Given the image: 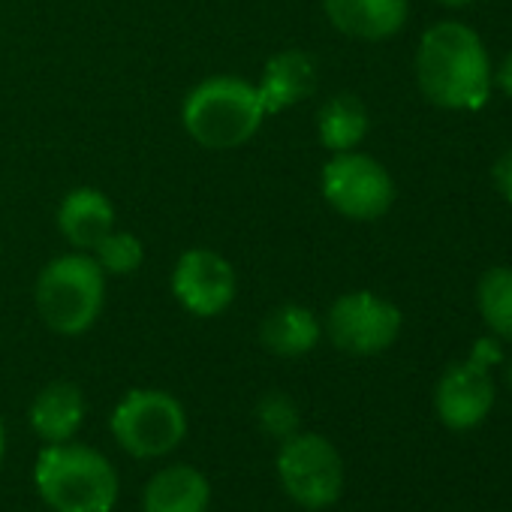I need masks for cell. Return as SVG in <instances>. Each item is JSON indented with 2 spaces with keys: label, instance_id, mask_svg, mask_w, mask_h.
<instances>
[{
  "label": "cell",
  "instance_id": "1",
  "mask_svg": "<svg viewBox=\"0 0 512 512\" xmlns=\"http://www.w3.org/2000/svg\"><path fill=\"white\" fill-rule=\"evenodd\" d=\"M422 97L446 112H476L494 91V67L479 34L461 22H437L416 49Z\"/></svg>",
  "mask_w": 512,
  "mask_h": 512
},
{
  "label": "cell",
  "instance_id": "2",
  "mask_svg": "<svg viewBox=\"0 0 512 512\" xmlns=\"http://www.w3.org/2000/svg\"><path fill=\"white\" fill-rule=\"evenodd\" d=\"M34 485L52 512H112L121 494L115 464L88 443H46L34 464Z\"/></svg>",
  "mask_w": 512,
  "mask_h": 512
},
{
  "label": "cell",
  "instance_id": "3",
  "mask_svg": "<svg viewBox=\"0 0 512 512\" xmlns=\"http://www.w3.org/2000/svg\"><path fill=\"white\" fill-rule=\"evenodd\" d=\"M266 118L256 85L238 76H208L181 103V124L205 151L241 148L260 133Z\"/></svg>",
  "mask_w": 512,
  "mask_h": 512
},
{
  "label": "cell",
  "instance_id": "4",
  "mask_svg": "<svg viewBox=\"0 0 512 512\" xmlns=\"http://www.w3.org/2000/svg\"><path fill=\"white\" fill-rule=\"evenodd\" d=\"M34 302L40 320L64 338L85 335L103 314L106 305V275L91 253L73 250L55 256L43 266Z\"/></svg>",
  "mask_w": 512,
  "mask_h": 512
},
{
  "label": "cell",
  "instance_id": "5",
  "mask_svg": "<svg viewBox=\"0 0 512 512\" xmlns=\"http://www.w3.org/2000/svg\"><path fill=\"white\" fill-rule=\"evenodd\" d=\"M115 443L133 458H163L187 437L184 404L163 389H130L112 410Z\"/></svg>",
  "mask_w": 512,
  "mask_h": 512
},
{
  "label": "cell",
  "instance_id": "6",
  "mask_svg": "<svg viewBox=\"0 0 512 512\" xmlns=\"http://www.w3.org/2000/svg\"><path fill=\"white\" fill-rule=\"evenodd\" d=\"M278 479L287 497L305 509H326L344 491V458L323 434L296 431L281 440Z\"/></svg>",
  "mask_w": 512,
  "mask_h": 512
},
{
  "label": "cell",
  "instance_id": "7",
  "mask_svg": "<svg viewBox=\"0 0 512 512\" xmlns=\"http://www.w3.org/2000/svg\"><path fill=\"white\" fill-rule=\"evenodd\" d=\"M323 199L347 220H380L395 202V181L389 169L362 154V151H341L332 154L320 172Z\"/></svg>",
  "mask_w": 512,
  "mask_h": 512
},
{
  "label": "cell",
  "instance_id": "8",
  "mask_svg": "<svg viewBox=\"0 0 512 512\" xmlns=\"http://www.w3.org/2000/svg\"><path fill=\"white\" fill-rule=\"evenodd\" d=\"M404 317L398 305L371 293L353 290L332 302L326 314L329 341L350 356H377L389 350L401 335Z\"/></svg>",
  "mask_w": 512,
  "mask_h": 512
},
{
  "label": "cell",
  "instance_id": "9",
  "mask_svg": "<svg viewBox=\"0 0 512 512\" xmlns=\"http://www.w3.org/2000/svg\"><path fill=\"white\" fill-rule=\"evenodd\" d=\"M175 302L199 320L220 317L232 302L238 290L235 269L226 256L208 247H190L178 256V263L169 278Z\"/></svg>",
  "mask_w": 512,
  "mask_h": 512
},
{
  "label": "cell",
  "instance_id": "10",
  "mask_svg": "<svg viewBox=\"0 0 512 512\" xmlns=\"http://www.w3.org/2000/svg\"><path fill=\"white\" fill-rule=\"evenodd\" d=\"M434 407L449 431L476 428L494 407V380L488 365H479L476 359L449 365L437 380Z\"/></svg>",
  "mask_w": 512,
  "mask_h": 512
},
{
  "label": "cell",
  "instance_id": "11",
  "mask_svg": "<svg viewBox=\"0 0 512 512\" xmlns=\"http://www.w3.org/2000/svg\"><path fill=\"white\" fill-rule=\"evenodd\" d=\"M253 85L263 100L266 115H281L305 103L317 91V64L302 49H284L266 61L260 82Z\"/></svg>",
  "mask_w": 512,
  "mask_h": 512
},
{
  "label": "cell",
  "instance_id": "12",
  "mask_svg": "<svg viewBox=\"0 0 512 512\" xmlns=\"http://www.w3.org/2000/svg\"><path fill=\"white\" fill-rule=\"evenodd\" d=\"M329 22L353 40L380 43L395 37L407 22V0H323Z\"/></svg>",
  "mask_w": 512,
  "mask_h": 512
},
{
  "label": "cell",
  "instance_id": "13",
  "mask_svg": "<svg viewBox=\"0 0 512 512\" xmlns=\"http://www.w3.org/2000/svg\"><path fill=\"white\" fill-rule=\"evenodd\" d=\"M58 229L73 250L91 253L115 229V205L97 187H73L58 205Z\"/></svg>",
  "mask_w": 512,
  "mask_h": 512
},
{
  "label": "cell",
  "instance_id": "14",
  "mask_svg": "<svg viewBox=\"0 0 512 512\" xmlns=\"http://www.w3.org/2000/svg\"><path fill=\"white\" fill-rule=\"evenodd\" d=\"M85 413L88 404L82 389L70 380H55L34 395L28 407V422L43 443H67L76 440Z\"/></svg>",
  "mask_w": 512,
  "mask_h": 512
},
{
  "label": "cell",
  "instance_id": "15",
  "mask_svg": "<svg viewBox=\"0 0 512 512\" xmlns=\"http://www.w3.org/2000/svg\"><path fill=\"white\" fill-rule=\"evenodd\" d=\"M211 482L190 464L157 470L142 491V512H208Z\"/></svg>",
  "mask_w": 512,
  "mask_h": 512
},
{
  "label": "cell",
  "instance_id": "16",
  "mask_svg": "<svg viewBox=\"0 0 512 512\" xmlns=\"http://www.w3.org/2000/svg\"><path fill=\"white\" fill-rule=\"evenodd\" d=\"M320 335H323V326L317 314L296 302L278 305L260 323V344L281 359H299L311 353L320 344Z\"/></svg>",
  "mask_w": 512,
  "mask_h": 512
},
{
  "label": "cell",
  "instance_id": "17",
  "mask_svg": "<svg viewBox=\"0 0 512 512\" xmlns=\"http://www.w3.org/2000/svg\"><path fill=\"white\" fill-rule=\"evenodd\" d=\"M371 118L356 94H335L317 112V139L329 154L356 151L368 136Z\"/></svg>",
  "mask_w": 512,
  "mask_h": 512
},
{
  "label": "cell",
  "instance_id": "18",
  "mask_svg": "<svg viewBox=\"0 0 512 512\" xmlns=\"http://www.w3.org/2000/svg\"><path fill=\"white\" fill-rule=\"evenodd\" d=\"M476 305L485 326L497 338L512 341V266H494L479 278Z\"/></svg>",
  "mask_w": 512,
  "mask_h": 512
},
{
  "label": "cell",
  "instance_id": "19",
  "mask_svg": "<svg viewBox=\"0 0 512 512\" xmlns=\"http://www.w3.org/2000/svg\"><path fill=\"white\" fill-rule=\"evenodd\" d=\"M91 256L97 260V266L103 269V275L109 278H127L136 275L145 263V244L136 232L127 229H112L94 250Z\"/></svg>",
  "mask_w": 512,
  "mask_h": 512
},
{
  "label": "cell",
  "instance_id": "20",
  "mask_svg": "<svg viewBox=\"0 0 512 512\" xmlns=\"http://www.w3.org/2000/svg\"><path fill=\"white\" fill-rule=\"evenodd\" d=\"M299 407L287 392H266L260 401H256V425H260L263 434L275 437V440H287L299 431Z\"/></svg>",
  "mask_w": 512,
  "mask_h": 512
},
{
  "label": "cell",
  "instance_id": "21",
  "mask_svg": "<svg viewBox=\"0 0 512 512\" xmlns=\"http://www.w3.org/2000/svg\"><path fill=\"white\" fill-rule=\"evenodd\" d=\"M491 178H494V187L497 193L512 205V145L494 160V169H491Z\"/></svg>",
  "mask_w": 512,
  "mask_h": 512
},
{
  "label": "cell",
  "instance_id": "22",
  "mask_svg": "<svg viewBox=\"0 0 512 512\" xmlns=\"http://www.w3.org/2000/svg\"><path fill=\"white\" fill-rule=\"evenodd\" d=\"M494 88L503 91L506 97H512V49L503 55V61L494 70Z\"/></svg>",
  "mask_w": 512,
  "mask_h": 512
},
{
  "label": "cell",
  "instance_id": "23",
  "mask_svg": "<svg viewBox=\"0 0 512 512\" xmlns=\"http://www.w3.org/2000/svg\"><path fill=\"white\" fill-rule=\"evenodd\" d=\"M4 452H7V431L4 422H0V464H4Z\"/></svg>",
  "mask_w": 512,
  "mask_h": 512
},
{
  "label": "cell",
  "instance_id": "24",
  "mask_svg": "<svg viewBox=\"0 0 512 512\" xmlns=\"http://www.w3.org/2000/svg\"><path fill=\"white\" fill-rule=\"evenodd\" d=\"M437 4H443V7H467V4H473V0H437Z\"/></svg>",
  "mask_w": 512,
  "mask_h": 512
},
{
  "label": "cell",
  "instance_id": "25",
  "mask_svg": "<svg viewBox=\"0 0 512 512\" xmlns=\"http://www.w3.org/2000/svg\"><path fill=\"white\" fill-rule=\"evenodd\" d=\"M506 383H509V389H512V359H509V365H506Z\"/></svg>",
  "mask_w": 512,
  "mask_h": 512
}]
</instances>
